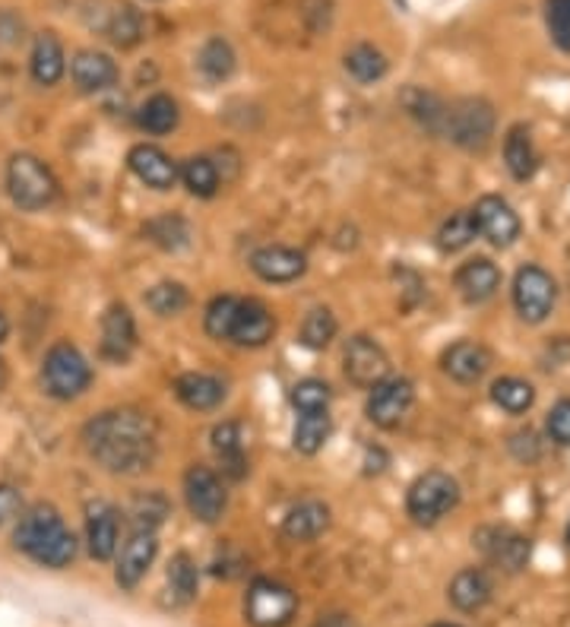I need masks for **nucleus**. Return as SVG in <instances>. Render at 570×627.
I'll list each match as a JSON object with an SVG mask.
<instances>
[{"label": "nucleus", "mask_w": 570, "mask_h": 627, "mask_svg": "<svg viewBox=\"0 0 570 627\" xmlns=\"http://www.w3.org/2000/svg\"><path fill=\"white\" fill-rule=\"evenodd\" d=\"M447 596H450V603L460 608V611H479V608H486L488 599H491V580H488L486 570L466 567V570H460V574L450 580Z\"/></svg>", "instance_id": "b1692460"}, {"label": "nucleus", "mask_w": 570, "mask_h": 627, "mask_svg": "<svg viewBox=\"0 0 570 627\" xmlns=\"http://www.w3.org/2000/svg\"><path fill=\"white\" fill-rule=\"evenodd\" d=\"M184 501L193 520L216 522L229 507V491L210 466H190L184 472Z\"/></svg>", "instance_id": "1a4fd4ad"}, {"label": "nucleus", "mask_w": 570, "mask_h": 627, "mask_svg": "<svg viewBox=\"0 0 570 627\" xmlns=\"http://www.w3.org/2000/svg\"><path fill=\"white\" fill-rule=\"evenodd\" d=\"M7 387V365H3V358H0V390Z\"/></svg>", "instance_id": "09e8293b"}, {"label": "nucleus", "mask_w": 570, "mask_h": 627, "mask_svg": "<svg viewBox=\"0 0 570 627\" xmlns=\"http://www.w3.org/2000/svg\"><path fill=\"white\" fill-rule=\"evenodd\" d=\"M491 536H494V543H482V551H486L488 558L494 561L498 567H504L507 574H517V570H523L529 561V539L523 536H517V533H507V529H488Z\"/></svg>", "instance_id": "a878e982"}, {"label": "nucleus", "mask_w": 570, "mask_h": 627, "mask_svg": "<svg viewBox=\"0 0 570 627\" xmlns=\"http://www.w3.org/2000/svg\"><path fill=\"white\" fill-rule=\"evenodd\" d=\"M504 166L517 181H529V178L536 175V168H539V152H536V143H532L529 127L517 125L507 130Z\"/></svg>", "instance_id": "393cba45"}, {"label": "nucleus", "mask_w": 570, "mask_h": 627, "mask_svg": "<svg viewBox=\"0 0 570 627\" xmlns=\"http://www.w3.org/2000/svg\"><path fill=\"white\" fill-rule=\"evenodd\" d=\"M339 324L333 311L330 308H314V311L304 317V324H301V342L308 349H327L333 342Z\"/></svg>", "instance_id": "58836bf2"}, {"label": "nucleus", "mask_w": 570, "mask_h": 627, "mask_svg": "<svg viewBox=\"0 0 570 627\" xmlns=\"http://www.w3.org/2000/svg\"><path fill=\"white\" fill-rule=\"evenodd\" d=\"M70 77L80 92H106L118 83V63L102 51H77L70 61Z\"/></svg>", "instance_id": "6ab92c4d"}, {"label": "nucleus", "mask_w": 570, "mask_h": 627, "mask_svg": "<svg viewBox=\"0 0 570 627\" xmlns=\"http://www.w3.org/2000/svg\"><path fill=\"white\" fill-rule=\"evenodd\" d=\"M558 301V282L542 267H523L513 279V308L527 324H542Z\"/></svg>", "instance_id": "6e6552de"}, {"label": "nucleus", "mask_w": 570, "mask_h": 627, "mask_svg": "<svg viewBox=\"0 0 570 627\" xmlns=\"http://www.w3.org/2000/svg\"><path fill=\"white\" fill-rule=\"evenodd\" d=\"M156 551H159V539H156V529H133L130 539L121 548V558H118V570H114V580L124 589H133L147 577V570L156 561Z\"/></svg>", "instance_id": "4468645a"}, {"label": "nucleus", "mask_w": 570, "mask_h": 627, "mask_svg": "<svg viewBox=\"0 0 570 627\" xmlns=\"http://www.w3.org/2000/svg\"><path fill=\"white\" fill-rule=\"evenodd\" d=\"M330 399H333L330 384H323V380H317V377L298 380L296 387H292V406H296L301 416H304V412H327Z\"/></svg>", "instance_id": "a19ab883"}, {"label": "nucleus", "mask_w": 570, "mask_h": 627, "mask_svg": "<svg viewBox=\"0 0 570 627\" xmlns=\"http://www.w3.org/2000/svg\"><path fill=\"white\" fill-rule=\"evenodd\" d=\"M22 514V498L13 485H0V526L17 520Z\"/></svg>", "instance_id": "49530a36"}, {"label": "nucleus", "mask_w": 570, "mask_h": 627, "mask_svg": "<svg viewBox=\"0 0 570 627\" xmlns=\"http://www.w3.org/2000/svg\"><path fill=\"white\" fill-rule=\"evenodd\" d=\"M234 311H238V298L234 295H219V298H212V305L207 308V334L212 339H229L232 334V324H234Z\"/></svg>", "instance_id": "37998d69"}, {"label": "nucleus", "mask_w": 570, "mask_h": 627, "mask_svg": "<svg viewBox=\"0 0 570 627\" xmlns=\"http://www.w3.org/2000/svg\"><path fill=\"white\" fill-rule=\"evenodd\" d=\"M147 235L166 251H178V248H188L190 229L184 219L178 216H162V219H152L147 226Z\"/></svg>", "instance_id": "79ce46f5"}, {"label": "nucleus", "mask_w": 570, "mask_h": 627, "mask_svg": "<svg viewBox=\"0 0 570 627\" xmlns=\"http://www.w3.org/2000/svg\"><path fill=\"white\" fill-rule=\"evenodd\" d=\"M89 384H92V368L77 346L58 342L48 349L42 365V387L48 397L77 399L89 390Z\"/></svg>", "instance_id": "20e7f679"}, {"label": "nucleus", "mask_w": 570, "mask_h": 627, "mask_svg": "<svg viewBox=\"0 0 570 627\" xmlns=\"http://www.w3.org/2000/svg\"><path fill=\"white\" fill-rule=\"evenodd\" d=\"M476 235H479V226H476L472 209H460V212H453L438 229V248L443 253L463 251V248H469L476 241Z\"/></svg>", "instance_id": "2f4dec72"}, {"label": "nucleus", "mask_w": 570, "mask_h": 627, "mask_svg": "<svg viewBox=\"0 0 570 627\" xmlns=\"http://www.w3.org/2000/svg\"><path fill=\"white\" fill-rule=\"evenodd\" d=\"M568 548H570V526H568Z\"/></svg>", "instance_id": "3c124183"}, {"label": "nucleus", "mask_w": 570, "mask_h": 627, "mask_svg": "<svg viewBox=\"0 0 570 627\" xmlns=\"http://www.w3.org/2000/svg\"><path fill=\"white\" fill-rule=\"evenodd\" d=\"M276 334L273 311L260 301V298H238V311H234L232 324V339L234 346H244V349H260L267 346Z\"/></svg>", "instance_id": "f8f14e48"}, {"label": "nucleus", "mask_w": 570, "mask_h": 627, "mask_svg": "<svg viewBox=\"0 0 570 627\" xmlns=\"http://www.w3.org/2000/svg\"><path fill=\"white\" fill-rule=\"evenodd\" d=\"M178 118H181V111H178V102L166 96V92H156L152 99L140 104V111H137V125L143 127L147 133H156V137H162V133H171L174 127H178Z\"/></svg>", "instance_id": "cd10ccee"}, {"label": "nucleus", "mask_w": 570, "mask_h": 627, "mask_svg": "<svg viewBox=\"0 0 570 627\" xmlns=\"http://www.w3.org/2000/svg\"><path fill=\"white\" fill-rule=\"evenodd\" d=\"M330 526V507L317 498H308V501L296 504L289 510V517L282 522V533L292 539V543H314L317 536H323Z\"/></svg>", "instance_id": "4be33fe9"}, {"label": "nucleus", "mask_w": 570, "mask_h": 627, "mask_svg": "<svg viewBox=\"0 0 570 627\" xmlns=\"http://www.w3.org/2000/svg\"><path fill=\"white\" fill-rule=\"evenodd\" d=\"M86 450L108 472H143L156 460V425L137 409H114L96 416L83 428Z\"/></svg>", "instance_id": "f257e3e1"}, {"label": "nucleus", "mask_w": 570, "mask_h": 627, "mask_svg": "<svg viewBox=\"0 0 570 627\" xmlns=\"http://www.w3.org/2000/svg\"><path fill=\"white\" fill-rule=\"evenodd\" d=\"M546 428H549V438L554 440V444L570 447V399H561V402L551 406Z\"/></svg>", "instance_id": "a18cd8bd"}, {"label": "nucleus", "mask_w": 570, "mask_h": 627, "mask_svg": "<svg viewBox=\"0 0 570 627\" xmlns=\"http://www.w3.org/2000/svg\"><path fill=\"white\" fill-rule=\"evenodd\" d=\"M441 133H447L457 147L482 152L494 137V108L486 99H460L447 104Z\"/></svg>", "instance_id": "423d86ee"}, {"label": "nucleus", "mask_w": 570, "mask_h": 627, "mask_svg": "<svg viewBox=\"0 0 570 627\" xmlns=\"http://www.w3.org/2000/svg\"><path fill=\"white\" fill-rule=\"evenodd\" d=\"M13 545L42 567H67L77 558V539L51 504H39L22 514Z\"/></svg>", "instance_id": "f03ea898"}, {"label": "nucleus", "mask_w": 570, "mask_h": 627, "mask_svg": "<svg viewBox=\"0 0 570 627\" xmlns=\"http://www.w3.org/2000/svg\"><path fill=\"white\" fill-rule=\"evenodd\" d=\"M453 282H457V292L463 295L469 305H482L501 289V270L488 257H476V260H466L457 270Z\"/></svg>", "instance_id": "412c9836"}, {"label": "nucleus", "mask_w": 570, "mask_h": 627, "mask_svg": "<svg viewBox=\"0 0 570 627\" xmlns=\"http://www.w3.org/2000/svg\"><path fill=\"white\" fill-rule=\"evenodd\" d=\"M434 627H460V625H434Z\"/></svg>", "instance_id": "8fccbe9b"}, {"label": "nucleus", "mask_w": 570, "mask_h": 627, "mask_svg": "<svg viewBox=\"0 0 570 627\" xmlns=\"http://www.w3.org/2000/svg\"><path fill=\"white\" fill-rule=\"evenodd\" d=\"M108 39L118 44V48H124V51L143 39V20H140V13L130 3L114 7V13L108 20Z\"/></svg>", "instance_id": "4c0bfd02"}, {"label": "nucleus", "mask_w": 570, "mask_h": 627, "mask_svg": "<svg viewBox=\"0 0 570 627\" xmlns=\"http://www.w3.org/2000/svg\"><path fill=\"white\" fill-rule=\"evenodd\" d=\"M342 368H346V377L356 384V387H378L383 377H390V358L380 349L378 342L371 336H352L349 346H346V356H342Z\"/></svg>", "instance_id": "9b49d317"}, {"label": "nucleus", "mask_w": 570, "mask_h": 627, "mask_svg": "<svg viewBox=\"0 0 570 627\" xmlns=\"http://www.w3.org/2000/svg\"><path fill=\"white\" fill-rule=\"evenodd\" d=\"M346 70L356 83H378L387 77V58L374 44H356L346 51Z\"/></svg>", "instance_id": "7c9ffc66"}, {"label": "nucleus", "mask_w": 570, "mask_h": 627, "mask_svg": "<svg viewBox=\"0 0 570 627\" xmlns=\"http://www.w3.org/2000/svg\"><path fill=\"white\" fill-rule=\"evenodd\" d=\"M127 166L152 190H171L174 181H178V166L171 162L169 152H162V149L152 147V143H140V147L130 149Z\"/></svg>", "instance_id": "2eb2a0df"}, {"label": "nucleus", "mask_w": 570, "mask_h": 627, "mask_svg": "<svg viewBox=\"0 0 570 627\" xmlns=\"http://www.w3.org/2000/svg\"><path fill=\"white\" fill-rule=\"evenodd\" d=\"M298 611V596L289 586L276 580H253L244 599V615L253 627H286L292 625Z\"/></svg>", "instance_id": "0eeeda50"}, {"label": "nucleus", "mask_w": 570, "mask_h": 627, "mask_svg": "<svg viewBox=\"0 0 570 627\" xmlns=\"http://www.w3.org/2000/svg\"><path fill=\"white\" fill-rule=\"evenodd\" d=\"M178 178L184 181V188H188L193 197H203V200L216 197V190H219V171H216V166H212L207 156H193V159H188L184 166L178 168Z\"/></svg>", "instance_id": "f704fd0d"}, {"label": "nucleus", "mask_w": 570, "mask_h": 627, "mask_svg": "<svg viewBox=\"0 0 570 627\" xmlns=\"http://www.w3.org/2000/svg\"><path fill=\"white\" fill-rule=\"evenodd\" d=\"M416 402V387L406 377H383L378 387H371V397L364 412L378 428H397L409 416Z\"/></svg>", "instance_id": "9d476101"}, {"label": "nucleus", "mask_w": 570, "mask_h": 627, "mask_svg": "<svg viewBox=\"0 0 570 627\" xmlns=\"http://www.w3.org/2000/svg\"><path fill=\"white\" fill-rule=\"evenodd\" d=\"M86 514H89V517H86L89 555H92L96 561H111L114 551H118V533H121V526H118V510H114L111 504L96 501L89 504Z\"/></svg>", "instance_id": "dca6fc26"}, {"label": "nucleus", "mask_w": 570, "mask_h": 627, "mask_svg": "<svg viewBox=\"0 0 570 627\" xmlns=\"http://www.w3.org/2000/svg\"><path fill=\"white\" fill-rule=\"evenodd\" d=\"M7 190L13 197V203L20 209H44L54 203L58 197V181L51 175V168L44 166L42 159L20 152L10 159L7 166Z\"/></svg>", "instance_id": "7ed1b4c3"}, {"label": "nucleus", "mask_w": 570, "mask_h": 627, "mask_svg": "<svg viewBox=\"0 0 570 627\" xmlns=\"http://www.w3.org/2000/svg\"><path fill=\"white\" fill-rule=\"evenodd\" d=\"M491 368V352L476 339H460L443 352V371L457 384H476Z\"/></svg>", "instance_id": "a211bd4d"}, {"label": "nucleus", "mask_w": 570, "mask_h": 627, "mask_svg": "<svg viewBox=\"0 0 570 627\" xmlns=\"http://www.w3.org/2000/svg\"><path fill=\"white\" fill-rule=\"evenodd\" d=\"M137 346V324L124 305H111L102 317V356L111 361H127Z\"/></svg>", "instance_id": "aec40b11"}, {"label": "nucleus", "mask_w": 570, "mask_h": 627, "mask_svg": "<svg viewBox=\"0 0 570 627\" xmlns=\"http://www.w3.org/2000/svg\"><path fill=\"white\" fill-rule=\"evenodd\" d=\"M169 586H171V596H174V603H178V606H188V603L197 599V589H200V574H197V565L190 561V555H184V551H178V555L171 558Z\"/></svg>", "instance_id": "c9c22d12"}, {"label": "nucleus", "mask_w": 570, "mask_h": 627, "mask_svg": "<svg viewBox=\"0 0 570 627\" xmlns=\"http://www.w3.org/2000/svg\"><path fill=\"white\" fill-rule=\"evenodd\" d=\"M190 305L188 289L181 282H159L147 292V308L159 317H174Z\"/></svg>", "instance_id": "ea45409f"}, {"label": "nucleus", "mask_w": 570, "mask_h": 627, "mask_svg": "<svg viewBox=\"0 0 570 627\" xmlns=\"http://www.w3.org/2000/svg\"><path fill=\"white\" fill-rule=\"evenodd\" d=\"M29 67H32V80L39 86H54L61 80L63 70H67V61H63V48L54 32H42L36 39Z\"/></svg>", "instance_id": "bb28decb"}, {"label": "nucleus", "mask_w": 570, "mask_h": 627, "mask_svg": "<svg viewBox=\"0 0 570 627\" xmlns=\"http://www.w3.org/2000/svg\"><path fill=\"white\" fill-rule=\"evenodd\" d=\"M251 270L263 282H296L298 276H304V270H308V257L296 248L270 245V248L253 251Z\"/></svg>", "instance_id": "f3484780"}, {"label": "nucleus", "mask_w": 570, "mask_h": 627, "mask_svg": "<svg viewBox=\"0 0 570 627\" xmlns=\"http://www.w3.org/2000/svg\"><path fill=\"white\" fill-rule=\"evenodd\" d=\"M330 431H333V425H330V416H327V412H304V416L298 418L292 444H296L298 454L314 457V454L323 450V444L330 438Z\"/></svg>", "instance_id": "c756f323"}, {"label": "nucleus", "mask_w": 570, "mask_h": 627, "mask_svg": "<svg viewBox=\"0 0 570 627\" xmlns=\"http://www.w3.org/2000/svg\"><path fill=\"white\" fill-rule=\"evenodd\" d=\"M7 334H10V324H7V317L0 314V342L7 339Z\"/></svg>", "instance_id": "de8ad7c7"}, {"label": "nucleus", "mask_w": 570, "mask_h": 627, "mask_svg": "<svg viewBox=\"0 0 570 627\" xmlns=\"http://www.w3.org/2000/svg\"><path fill=\"white\" fill-rule=\"evenodd\" d=\"M460 504V485L453 476H447L441 469H431L412 481L409 495H406V510L419 526H434L443 520L453 507Z\"/></svg>", "instance_id": "39448f33"}, {"label": "nucleus", "mask_w": 570, "mask_h": 627, "mask_svg": "<svg viewBox=\"0 0 570 627\" xmlns=\"http://www.w3.org/2000/svg\"><path fill=\"white\" fill-rule=\"evenodd\" d=\"M174 394L178 399L193 409V412H210L216 409L222 397H226V387L222 380H216L210 375H200V371H190V375H181L174 380Z\"/></svg>", "instance_id": "5701e85b"}, {"label": "nucleus", "mask_w": 570, "mask_h": 627, "mask_svg": "<svg viewBox=\"0 0 570 627\" xmlns=\"http://www.w3.org/2000/svg\"><path fill=\"white\" fill-rule=\"evenodd\" d=\"M472 216H476L479 235H486L494 248H507V245H513L520 238V216L513 212V207L507 200L494 197V193L482 197L472 209Z\"/></svg>", "instance_id": "ddd939ff"}, {"label": "nucleus", "mask_w": 570, "mask_h": 627, "mask_svg": "<svg viewBox=\"0 0 570 627\" xmlns=\"http://www.w3.org/2000/svg\"><path fill=\"white\" fill-rule=\"evenodd\" d=\"M212 450H216V457L222 460V469L232 479L244 476V454H241V428H238V421H222V425L212 428Z\"/></svg>", "instance_id": "c85d7f7f"}, {"label": "nucleus", "mask_w": 570, "mask_h": 627, "mask_svg": "<svg viewBox=\"0 0 570 627\" xmlns=\"http://www.w3.org/2000/svg\"><path fill=\"white\" fill-rule=\"evenodd\" d=\"M549 17V32L561 51H570V0H549L546 7Z\"/></svg>", "instance_id": "c03bdc74"}, {"label": "nucleus", "mask_w": 570, "mask_h": 627, "mask_svg": "<svg viewBox=\"0 0 570 627\" xmlns=\"http://www.w3.org/2000/svg\"><path fill=\"white\" fill-rule=\"evenodd\" d=\"M491 399L510 412V416H523L529 406L536 402V390L529 380H520V377H501L491 384Z\"/></svg>", "instance_id": "473e14b6"}, {"label": "nucleus", "mask_w": 570, "mask_h": 627, "mask_svg": "<svg viewBox=\"0 0 570 627\" xmlns=\"http://www.w3.org/2000/svg\"><path fill=\"white\" fill-rule=\"evenodd\" d=\"M402 104H406V111H409V115H412L416 121H422L428 130L441 133L443 115H447V104H443L438 96H431V92H424V89H406V96H402Z\"/></svg>", "instance_id": "e433bc0d"}, {"label": "nucleus", "mask_w": 570, "mask_h": 627, "mask_svg": "<svg viewBox=\"0 0 570 627\" xmlns=\"http://www.w3.org/2000/svg\"><path fill=\"white\" fill-rule=\"evenodd\" d=\"M197 67H200V73H203L210 83H222V80H229L234 70L232 44L226 42V39H210V42L200 48Z\"/></svg>", "instance_id": "72a5a7b5"}]
</instances>
